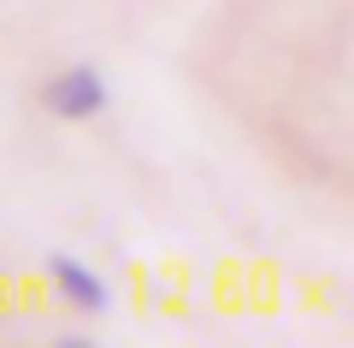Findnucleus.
I'll use <instances>...</instances> for the list:
<instances>
[{"instance_id":"nucleus-2","label":"nucleus","mask_w":354,"mask_h":348,"mask_svg":"<svg viewBox=\"0 0 354 348\" xmlns=\"http://www.w3.org/2000/svg\"><path fill=\"white\" fill-rule=\"evenodd\" d=\"M48 284H53V295H59L71 313L101 319V313L113 307V295H106V277H101V272H88V266L71 260V254H48Z\"/></svg>"},{"instance_id":"nucleus-1","label":"nucleus","mask_w":354,"mask_h":348,"mask_svg":"<svg viewBox=\"0 0 354 348\" xmlns=\"http://www.w3.org/2000/svg\"><path fill=\"white\" fill-rule=\"evenodd\" d=\"M41 112L48 118H65V125H83V118H101L113 107V83L101 77V65H65L41 83Z\"/></svg>"}]
</instances>
